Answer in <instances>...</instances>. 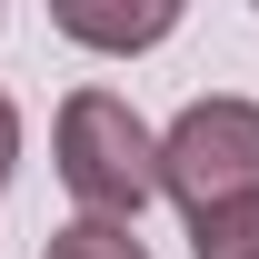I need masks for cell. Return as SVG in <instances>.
Returning a JSON list of instances; mask_svg holds the SVG:
<instances>
[{
  "instance_id": "5b68a950",
  "label": "cell",
  "mask_w": 259,
  "mask_h": 259,
  "mask_svg": "<svg viewBox=\"0 0 259 259\" xmlns=\"http://www.w3.org/2000/svg\"><path fill=\"white\" fill-rule=\"evenodd\" d=\"M40 259H150L130 229H110V220H70V229H50V249Z\"/></svg>"
},
{
  "instance_id": "277c9868",
  "label": "cell",
  "mask_w": 259,
  "mask_h": 259,
  "mask_svg": "<svg viewBox=\"0 0 259 259\" xmlns=\"http://www.w3.org/2000/svg\"><path fill=\"white\" fill-rule=\"evenodd\" d=\"M190 249H199V259H259V199H239V209H209V220H190Z\"/></svg>"
},
{
  "instance_id": "8992f818",
  "label": "cell",
  "mask_w": 259,
  "mask_h": 259,
  "mask_svg": "<svg viewBox=\"0 0 259 259\" xmlns=\"http://www.w3.org/2000/svg\"><path fill=\"white\" fill-rule=\"evenodd\" d=\"M10 160H20V110L0 100V180H10Z\"/></svg>"
},
{
  "instance_id": "6da1fadb",
  "label": "cell",
  "mask_w": 259,
  "mask_h": 259,
  "mask_svg": "<svg viewBox=\"0 0 259 259\" xmlns=\"http://www.w3.org/2000/svg\"><path fill=\"white\" fill-rule=\"evenodd\" d=\"M60 180L80 199V220H110V229H130L160 199V140L140 130L120 90H80L60 110Z\"/></svg>"
},
{
  "instance_id": "3957f363",
  "label": "cell",
  "mask_w": 259,
  "mask_h": 259,
  "mask_svg": "<svg viewBox=\"0 0 259 259\" xmlns=\"http://www.w3.org/2000/svg\"><path fill=\"white\" fill-rule=\"evenodd\" d=\"M60 30L90 40V50H150V40L180 30V10L169 0H150V10H80V0H60Z\"/></svg>"
},
{
  "instance_id": "7a4b0ae2",
  "label": "cell",
  "mask_w": 259,
  "mask_h": 259,
  "mask_svg": "<svg viewBox=\"0 0 259 259\" xmlns=\"http://www.w3.org/2000/svg\"><path fill=\"white\" fill-rule=\"evenodd\" d=\"M160 190L190 220L259 199V100H190L160 130Z\"/></svg>"
}]
</instances>
